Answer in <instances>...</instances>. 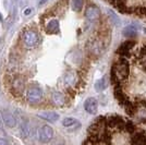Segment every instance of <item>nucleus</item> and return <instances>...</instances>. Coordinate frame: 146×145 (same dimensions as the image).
I'll return each instance as SVG.
<instances>
[{
  "instance_id": "18",
  "label": "nucleus",
  "mask_w": 146,
  "mask_h": 145,
  "mask_svg": "<svg viewBox=\"0 0 146 145\" xmlns=\"http://www.w3.org/2000/svg\"><path fill=\"white\" fill-rule=\"evenodd\" d=\"M66 80H67V82L69 83V84H72L73 81H74V76H73L72 74H69V75H67Z\"/></svg>"
},
{
  "instance_id": "19",
  "label": "nucleus",
  "mask_w": 146,
  "mask_h": 145,
  "mask_svg": "<svg viewBox=\"0 0 146 145\" xmlns=\"http://www.w3.org/2000/svg\"><path fill=\"white\" fill-rule=\"evenodd\" d=\"M3 127V122H2V117H0V130Z\"/></svg>"
},
{
  "instance_id": "3",
  "label": "nucleus",
  "mask_w": 146,
  "mask_h": 145,
  "mask_svg": "<svg viewBox=\"0 0 146 145\" xmlns=\"http://www.w3.org/2000/svg\"><path fill=\"white\" fill-rule=\"evenodd\" d=\"M23 42L25 43L26 46L33 47V46H35L37 43L39 42V35H38V33H37L36 31H26L23 34Z\"/></svg>"
},
{
  "instance_id": "11",
  "label": "nucleus",
  "mask_w": 146,
  "mask_h": 145,
  "mask_svg": "<svg viewBox=\"0 0 146 145\" xmlns=\"http://www.w3.org/2000/svg\"><path fill=\"white\" fill-rule=\"evenodd\" d=\"M20 132H21L23 138H27V136L30 135L31 127H30V122H29V121L24 120L20 124Z\"/></svg>"
},
{
  "instance_id": "6",
  "label": "nucleus",
  "mask_w": 146,
  "mask_h": 145,
  "mask_svg": "<svg viewBox=\"0 0 146 145\" xmlns=\"http://www.w3.org/2000/svg\"><path fill=\"white\" fill-rule=\"evenodd\" d=\"M134 45H135V43L133 41H127V42L122 43L121 45H120V47L118 48L117 53L120 56H122V57H125V56H128L130 54V51L134 47Z\"/></svg>"
},
{
  "instance_id": "2",
  "label": "nucleus",
  "mask_w": 146,
  "mask_h": 145,
  "mask_svg": "<svg viewBox=\"0 0 146 145\" xmlns=\"http://www.w3.org/2000/svg\"><path fill=\"white\" fill-rule=\"evenodd\" d=\"M54 138V129L48 126V124H44L42 128H39L38 131V139L43 143H48Z\"/></svg>"
},
{
  "instance_id": "15",
  "label": "nucleus",
  "mask_w": 146,
  "mask_h": 145,
  "mask_svg": "<svg viewBox=\"0 0 146 145\" xmlns=\"http://www.w3.org/2000/svg\"><path fill=\"white\" fill-rule=\"evenodd\" d=\"M12 86L14 90H17L18 93H21V94H22V92L24 91V81L19 78V79H17L13 82Z\"/></svg>"
},
{
  "instance_id": "5",
  "label": "nucleus",
  "mask_w": 146,
  "mask_h": 145,
  "mask_svg": "<svg viewBox=\"0 0 146 145\" xmlns=\"http://www.w3.org/2000/svg\"><path fill=\"white\" fill-rule=\"evenodd\" d=\"M84 109L86 110L87 114L95 115L97 112V109H98L97 99L94 98V97H88L85 102H84Z\"/></svg>"
},
{
  "instance_id": "10",
  "label": "nucleus",
  "mask_w": 146,
  "mask_h": 145,
  "mask_svg": "<svg viewBox=\"0 0 146 145\" xmlns=\"http://www.w3.org/2000/svg\"><path fill=\"white\" fill-rule=\"evenodd\" d=\"M51 102L56 106H62L66 103V98L63 96V94H61L59 92H54L51 95Z\"/></svg>"
},
{
  "instance_id": "20",
  "label": "nucleus",
  "mask_w": 146,
  "mask_h": 145,
  "mask_svg": "<svg viewBox=\"0 0 146 145\" xmlns=\"http://www.w3.org/2000/svg\"><path fill=\"white\" fill-rule=\"evenodd\" d=\"M31 11H32V9H26V10H25V11H24V14H25V15H29L27 13L31 12Z\"/></svg>"
},
{
  "instance_id": "12",
  "label": "nucleus",
  "mask_w": 146,
  "mask_h": 145,
  "mask_svg": "<svg viewBox=\"0 0 146 145\" xmlns=\"http://www.w3.org/2000/svg\"><path fill=\"white\" fill-rule=\"evenodd\" d=\"M123 35L127 37V38H133L137 35V30L132 26V25H130V26H127L124 30H123Z\"/></svg>"
},
{
  "instance_id": "13",
  "label": "nucleus",
  "mask_w": 146,
  "mask_h": 145,
  "mask_svg": "<svg viewBox=\"0 0 146 145\" xmlns=\"http://www.w3.org/2000/svg\"><path fill=\"white\" fill-rule=\"evenodd\" d=\"M62 124H63V127H66V128H71V127H74V126H80L79 121L76 120L75 118H71V117L64 118L63 121H62Z\"/></svg>"
},
{
  "instance_id": "1",
  "label": "nucleus",
  "mask_w": 146,
  "mask_h": 145,
  "mask_svg": "<svg viewBox=\"0 0 146 145\" xmlns=\"http://www.w3.org/2000/svg\"><path fill=\"white\" fill-rule=\"evenodd\" d=\"M129 76V63L124 58H121L120 60L113 66L111 70V81L113 84H120V82H123L128 79Z\"/></svg>"
},
{
  "instance_id": "14",
  "label": "nucleus",
  "mask_w": 146,
  "mask_h": 145,
  "mask_svg": "<svg viewBox=\"0 0 146 145\" xmlns=\"http://www.w3.org/2000/svg\"><path fill=\"white\" fill-rule=\"evenodd\" d=\"M47 30L50 33H57L59 31V22H58V20H55V19L50 20L48 25H47Z\"/></svg>"
},
{
  "instance_id": "17",
  "label": "nucleus",
  "mask_w": 146,
  "mask_h": 145,
  "mask_svg": "<svg viewBox=\"0 0 146 145\" xmlns=\"http://www.w3.org/2000/svg\"><path fill=\"white\" fill-rule=\"evenodd\" d=\"M84 0H72V9L75 12H80L83 8Z\"/></svg>"
},
{
  "instance_id": "7",
  "label": "nucleus",
  "mask_w": 146,
  "mask_h": 145,
  "mask_svg": "<svg viewBox=\"0 0 146 145\" xmlns=\"http://www.w3.org/2000/svg\"><path fill=\"white\" fill-rule=\"evenodd\" d=\"M100 17V11L97 7L95 6H90L87 7V9L85 10V18L90 21H95L99 19Z\"/></svg>"
},
{
  "instance_id": "16",
  "label": "nucleus",
  "mask_w": 146,
  "mask_h": 145,
  "mask_svg": "<svg viewBox=\"0 0 146 145\" xmlns=\"http://www.w3.org/2000/svg\"><path fill=\"white\" fill-rule=\"evenodd\" d=\"M107 85L108 84H107V80H106V78H102V79L98 80L97 82H96V84H95V88H96V91L102 92L107 87Z\"/></svg>"
},
{
  "instance_id": "4",
  "label": "nucleus",
  "mask_w": 146,
  "mask_h": 145,
  "mask_svg": "<svg viewBox=\"0 0 146 145\" xmlns=\"http://www.w3.org/2000/svg\"><path fill=\"white\" fill-rule=\"evenodd\" d=\"M43 98V92L38 87H31L27 91V100L30 103H39Z\"/></svg>"
},
{
  "instance_id": "9",
  "label": "nucleus",
  "mask_w": 146,
  "mask_h": 145,
  "mask_svg": "<svg viewBox=\"0 0 146 145\" xmlns=\"http://www.w3.org/2000/svg\"><path fill=\"white\" fill-rule=\"evenodd\" d=\"M1 115H2L3 122L6 123L8 127L14 128L17 126V119H15V117H14L11 112H9V111H7V110H2V111H1Z\"/></svg>"
},
{
  "instance_id": "8",
  "label": "nucleus",
  "mask_w": 146,
  "mask_h": 145,
  "mask_svg": "<svg viewBox=\"0 0 146 145\" xmlns=\"http://www.w3.org/2000/svg\"><path fill=\"white\" fill-rule=\"evenodd\" d=\"M36 116L38 118L48 121V122H56V121H58V119L60 118L59 114H57L55 111H44V112L37 114Z\"/></svg>"
}]
</instances>
